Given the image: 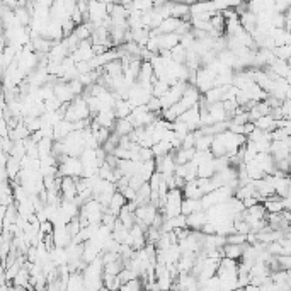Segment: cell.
I'll use <instances>...</instances> for the list:
<instances>
[{"label":"cell","mask_w":291,"mask_h":291,"mask_svg":"<svg viewBox=\"0 0 291 291\" xmlns=\"http://www.w3.org/2000/svg\"><path fill=\"white\" fill-rule=\"evenodd\" d=\"M112 130H114L116 135L123 137V135H130L133 131V124L128 118H116L114 124H112Z\"/></svg>","instance_id":"cell-10"},{"label":"cell","mask_w":291,"mask_h":291,"mask_svg":"<svg viewBox=\"0 0 291 291\" xmlns=\"http://www.w3.org/2000/svg\"><path fill=\"white\" fill-rule=\"evenodd\" d=\"M157 44H158V51L165 50V51H171L176 44H179L181 36L176 35V33H165V35H157Z\"/></svg>","instance_id":"cell-5"},{"label":"cell","mask_w":291,"mask_h":291,"mask_svg":"<svg viewBox=\"0 0 291 291\" xmlns=\"http://www.w3.org/2000/svg\"><path fill=\"white\" fill-rule=\"evenodd\" d=\"M60 191L65 196V199L73 201L77 196V177L63 176V179H60Z\"/></svg>","instance_id":"cell-3"},{"label":"cell","mask_w":291,"mask_h":291,"mask_svg":"<svg viewBox=\"0 0 291 291\" xmlns=\"http://www.w3.org/2000/svg\"><path fill=\"white\" fill-rule=\"evenodd\" d=\"M171 17L181 19V21H191V5H186V3L172 2V7H171Z\"/></svg>","instance_id":"cell-7"},{"label":"cell","mask_w":291,"mask_h":291,"mask_svg":"<svg viewBox=\"0 0 291 291\" xmlns=\"http://www.w3.org/2000/svg\"><path fill=\"white\" fill-rule=\"evenodd\" d=\"M56 96L60 97V103H69V101L72 99V97H75L73 94H72V90H70V85H65V84H62V85H56Z\"/></svg>","instance_id":"cell-14"},{"label":"cell","mask_w":291,"mask_h":291,"mask_svg":"<svg viewBox=\"0 0 291 291\" xmlns=\"http://www.w3.org/2000/svg\"><path fill=\"white\" fill-rule=\"evenodd\" d=\"M199 210H203L201 201H199V199L182 198V203H181V213H182L184 217H187V215L194 213V211H199Z\"/></svg>","instance_id":"cell-9"},{"label":"cell","mask_w":291,"mask_h":291,"mask_svg":"<svg viewBox=\"0 0 291 291\" xmlns=\"http://www.w3.org/2000/svg\"><path fill=\"white\" fill-rule=\"evenodd\" d=\"M116 218H118V220L123 223L126 228H131V226L135 225V221H137V218H135V211H130L126 206L121 208L118 217H116Z\"/></svg>","instance_id":"cell-12"},{"label":"cell","mask_w":291,"mask_h":291,"mask_svg":"<svg viewBox=\"0 0 291 291\" xmlns=\"http://www.w3.org/2000/svg\"><path fill=\"white\" fill-rule=\"evenodd\" d=\"M63 176H70V177H80L82 176V162L78 157H70L65 155L62 158V167H60Z\"/></svg>","instance_id":"cell-1"},{"label":"cell","mask_w":291,"mask_h":291,"mask_svg":"<svg viewBox=\"0 0 291 291\" xmlns=\"http://www.w3.org/2000/svg\"><path fill=\"white\" fill-rule=\"evenodd\" d=\"M245 245H247V242H245V244H230V242H225V244L221 245V257L240 260L242 254H244Z\"/></svg>","instance_id":"cell-4"},{"label":"cell","mask_w":291,"mask_h":291,"mask_svg":"<svg viewBox=\"0 0 291 291\" xmlns=\"http://www.w3.org/2000/svg\"><path fill=\"white\" fill-rule=\"evenodd\" d=\"M177 119L182 121V123L187 126L189 131L198 130V128H199V106L198 104L191 106V108L186 109L184 112H181Z\"/></svg>","instance_id":"cell-2"},{"label":"cell","mask_w":291,"mask_h":291,"mask_svg":"<svg viewBox=\"0 0 291 291\" xmlns=\"http://www.w3.org/2000/svg\"><path fill=\"white\" fill-rule=\"evenodd\" d=\"M114 116L116 118H128L130 116V112H131V104L128 103L126 99H116V103H114Z\"/></svg>","instance_id":"cell-11"},{"label":"cell","mask_w":291,"mask_h":291,"mask_svg":"<svg viewBox=\"0 0 291 291\" xmlns=\"http://www.w3.org/2000/svg\"><path fill=\"white\" fill-rule=\"evenodd\" d=\"M169 55H171V60H174V62L184 63V60H186V48L179 43V44H176L171 51H169Z\"/></svg>","instance_id":"cell-13"},{"label":"cell","mask_w":291,"mask_h":291,"mask_svg":"<svg viewBox=\"0 0 291 291\" xmlns=\"http://www.w3.org/2000/svg\"><path fill=\"white\" fill-rule=\"evenodd\" d=\"M142 279L140 278H133V279H130V281H126V283H123V285L119 286L121 290H124V291H130V290H140L142 288Z\"/></svg>","instance_id":"cell-16"},{"label":"cell","mask_w":291,"mask_h":291,"mask_svg":"<svg viewBox=\"0 0 291 291\" xmlns=\"http://www.w3.org/2000/svg\"><path fill=\"white\" fill-rule=\"evenodd\" d=\"M124 205H126V198H124V196L121 194L119 191H114V194H112L111 199H109L106 211H109V213H112V215H116V217H118L119 210H121V208H123Z\"/></svg>","instance_id":"cell-8"},{"label":"cell","mask_w":291,"mask_h":291,"mask_svg":"<svg viewBox=\"0 0 291 291\" xmlns=\"http://www.w3.org/2000/svg\"><path fill=\"white\" fill-rule=\"evenodd\" d=\"M206 221H208V218H206L205 210L194 211V213L186 217V225H187V228H191V230H201V226L205 225Z\"/></svg>","instance_id":"cell-6"},{"label":"cell","mask_w":291,"mask_h":291,"mask_svg":"<svg viewBox=\"0 0 291 291\" xmlns=\"http://www.w3.org/2000/svg\"><path fill=\"white\" fill-rule=\"evenodd\" d=\"M172 2H177V3H186V5H192V3H196L198 0H172Z\"/></svg>","instance_id":"cell-17"},{"label":"cell","mask_w":291,"mask_h":291,"mask_svg":"<svg viewBox=\"0 0 291 291\" xmlns=\"http://www.w3.org/2000/svg\"><path fill=\"white\" fill-rule=\"evenodd\" d=\"M273 53H274L276 58L286 60V62H288L290 56H291V46H290V44H281V46H274L273 48Z\"/></svg>","instance_id":"cell-15"}]
</instances>
